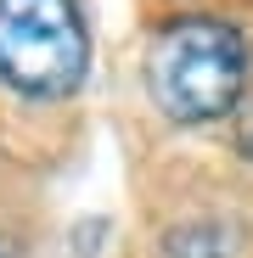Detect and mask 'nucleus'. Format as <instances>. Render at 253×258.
<instances>
[{
	"label": "nucleus",
	"instance_id": "obj_1",
	"mask_svg": "<svg viewBox=\"0 0 253 258\" xmlns=\"http://www.w3.org/2000/svg\"><path fill=\"white\" fill-rule=\"evenodd\" d=\"M146 90L180 129L220 123L247 90V39L225 17H175L146 45Z\"/></svg>",
	"mask_w": 253,
	"mask_h": 258
},
{
	"label": "nucleus",
	"instance_id": "obj_2",
	"mask_svg": "<svg viewBox=\"0 0 253 258\" xmlns=\"http://www.w3.org/2000/svg\"><path fill=\"white\" fill-rule=\"evenodd\" d=\"M90 73L79 0H0V84L28 101H62Z\"/></svg>",
	"mask_w": 253,
	"mask_h": 258
},
{
	"label": "nucleus",
	"instance_id": "obj_3",
	"mask_svg": "<svg viewBox=\"0 0 253 258\" xmlns=\"http://www.w3.org/2000/svg\"><path fill=\"white\" fill-rule=\"evenodd\" d=\"M163 252L169 258H231V230L225 225H180L163 236Z\"/></svg>",
	"mask_w": 253,
	"mask_h": 258
}]
</instances>
